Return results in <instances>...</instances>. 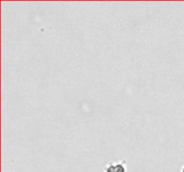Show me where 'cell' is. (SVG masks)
Listing matches in <instances>:
<instances>
[{
  "label": "cell",
  "mask_w": 184,
  "mask_h": 172,
  "mask_svg": "<svg viewBox=\"0 0 184 172\" xmlns=\"http://www.w3.org/2000/svg\"><path fill=\"white\" fill-rule=\"evenodd\" d=\"M115 167H116L115 162H110L104 168V172H115Z\"/></svg>",
  "instance_id": "cell-1"
},
{
  "label": "cell",
  "mask_w": 184,
  "mask_h": 172,
  "mask_svg": "<svg viewBox=\"0 0 184 172\" xmlns=\"http://www.w3.org/2000/svg\"><path fill=\"white\" fill-rule=\"evenodd\" d=\"M124 162H119L116 163V167H115V172H126V168L124 166Z\"/></svg>",
  "instance_id": "cell-2"
},
{
  "label": "cell",
  "mask_w": 184,
  "mask_h": 172,
  "mask_svg": "<svg viewBox=\"0 0 184 172\" xmlns=\"http://www.w3.org/2000/svg\"><path fill=\"white\" fill-rule=\"evenodd\" d=\"M181 172H184V166L181 168Z\"/></svg>",
  "instance_id": "cell-3"
}]
</instances>
